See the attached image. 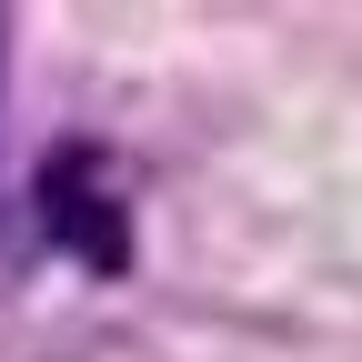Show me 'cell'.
<instances>
[{"label":"cell","instance_id":"obj_1","mask_svg":"<svg viewBox=\"0 0 362 362\" xmlns=\"http://www.w3.org/2000/svg\"><path fill=\"white\" fill-rule=\"evenodd\" d=\"M0 71H11V21H0Z\"/></svg>","mask_w":362,"mask_h":362}]
</instances>
